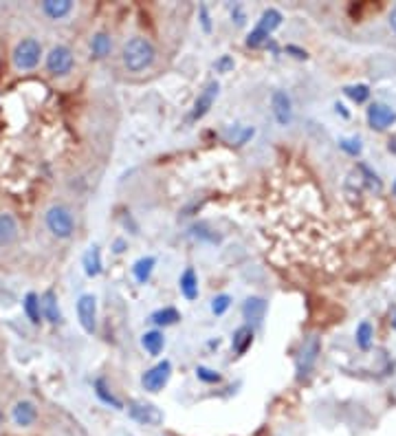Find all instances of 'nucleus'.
<instances>
[{
	"mask_svg": "<svg viewBox=\"0 0 396 436\" xmlns=\"http://www.w3.org/2000/svg\"><path fill=\"white\" fill-rule=\"evenodd\" d=\"M111 51H113V38L108 34L99 31L90 38V57L101 59L106 55H111Z\"/></svg>",
	"mask_w": 396,
	"mask_h": 436,
	"instance_id": "aec40b11",
	"label": "nucleus"
},
{
	"mask_svg": "<svg viewBox=\"0 0 396 436\" xmlns=\"http://www.w3.org/2000/svg\"><path fill=\"white\" fill-rule=\"evenodd\" d=\"M157 59V49L148 38L132 36L121 47V62L130 73H143L148 71Z\"/></svg>",
	"mask_w": 396,
	"mask_h": 436,
	"instance_id": "f257e3e1",
	"label": "nucleus"
},
{
	"mask_svg": "<svg viewBox=\"0 0 396 436\" xmlns=\"http://www.w3.org/2000/svg\"><path fill=\"white\" fill-rule=\"evenodd\" d=\"M196 377L201 381H205V384H218L220 381V374L216 370H211V368H205V366L196 368Z\"/></svg>",
	"mask_w": 396,
	"mask_h": 436,
	"instance_id": "c756f323",
	"label": "nucleus"
},
{
	"mask_svg": "<svg viewBox=\"0 0 396 436\" xmlns=\"http://www.w3.org/2000/svg\"><path fill=\"white\" fill-rule=\"evenodd\" d=\"M78 320L84 328V333L93 335L97 328V300L93 293H84L78 300Z\"/></svg>",
	"mask_w": 396,
	"mask_h": 436,
	"instance_id": "6e6552de",
	"label": "nucleus"
},
{
	"mask_svg": "<svg viewBox=\"0 0 396 436\" xmlns=\"http://www.w3.org/2000/svg\"><path fill=\"white\" fill-rule=\"evenodd\" d=\"M95 393H97V397H99L104 403H108V405H113V408L121 410V401L111 393L108 388H106V381H104V379H97V381H95Z\"/></svg>",
	"mask_w": 396,
	"mask_h": 436,
	"instance_id": "bb28decb",
	"label": "nucleus"
},
{
	"mask_svg": "<svg viewBox=\"0 0 396 436\" xmlns=\"http://www.w3.org/2000/svg\"><path fill=\"white\" fill-rule=\"evenodd\" d=\"M40 304H42V315L47 318L51 324H57L62 320V313H59V307H57V295L53 291H47L42 297H40Z\"/></svg>",
	"mask_w": 396,
	"mask_h": 436,
	"instance_id": "412c9836",
	"label": "nucleus"
},
{
	"mask_svg": "<svg viewBox=\"0 0 396 436\" xmlns=\"http://www.w3.org/2000/svg\"><path fill=\"white\" fill-rule=\"evenodd\" d=\"M319 353H322V342H319L317 335H309L302 342V349L297 355V377H306V374L315 368Z\"/></svg>",
	"mask_w": 396,
	"mask_h": 436,
	"instance_id": "423d86ee",
	"label": "nucleus"
},
{
	"mask_svg": "<svg viewBox=\"0 0 396 436\" xmlns=\"http://www.w3.org/2000/svg\"><path fill=\"white\" fill-rule=\"evenodd\" d=\"M344 93L353 99V101H357V104H363L365 99L370 97V88L365 86V84H353V86H346L344 88Z\"/></svg>",
	"mask_w": 396,
	"mask_h": 436,
	"instance_id": "cd10ccee",
	"label": "nucleus"
},
{
	"mask_svg": "<svg viewBox=\"0 0 396 436\" xmlns=\"http://www.w3.org/2000/svg\"><path fill=\"white\" fill-rule=\"evenodd\" d=\"M44 223H47V230L55 236V238H71L75 232V218L71 214V209L66 205H51L47 209V216H44Z\"/></svg>",
	"mask_w": 396,
	"mask_h": 436,
	"instance_id": "7ed1b4c3",
	"label": "nucleus"
},
{
	"mask_svg": "<svg viewBox=\"0 0 396 436\" xmlns=\"http://www.w3.org/2000/svg\"><path fill=\"white\" fill-rule=\"evenodd\" d=\"M113 251H115V253H124V251H126V240L117 238V240H115V245H113Z\"/></svg>",
	"mask_w": 396,
	"mask_h": 436,
	"instance_id": "c9c22d12",
	"label": "nucleus"
},
{
	"mask_svg": "<svg viewBox=\"0 0 396 436\" xmlns=\"http://www.w3.org/2000/svg\"><path fill=\"white\" fill-rule=\"evenodd\" d=\"M157 267V258H152V255H143V258H139L134 265H132V276L134 280L139 284H146L152 276V272H155Z\"/></svg>",
	"mask_w": 396,
	"mask_h": 436,
	"instance_id": "4be33fe9",
	"label": "nucleus"
},
{
	"mask_svg": "<svg viewBox=\"0 0 396 436\" xmlns=\"http://www.w3.org/2000/svg\"><path fill=\"white\" fill-rule=\"evenodd\" d=\"M339 146H341L344 153L353 155V157L361 155V141H359V139H341V141H339Z\"/></svg>",
	"mask_w": 396,
	"mask_h": 436,
	"instance_id": "7c9ffc66",
	"label": "nucleus"
},
{
	"mask_svg": "<svg viewBox=\"0 0 396 436\" xmlns=\"http://www.w3.org/2000/svg\"><path fill=\"white\" fill-rule=\"evenodd\" d=\"M82 265H84V274L88 278H97L101 274L104 262H101V249H99V245H90L88 247V251L84 253V258H82Z\"/></svg>",
	"mask_w": 396,
	"mask_h": 436,
	"instance_id": "dca6fc26",
	"label": "nucleus"
},
{
	"mask_svg": "<svg viewBox=\"0 0 396 436\" xmlns=\"http://www.w3.org/2000/svg\"><path fill=\"white\" fill-rule=\"evenodd\" d=\"M392 328H394V330H396V313H394V315H392Z\"/></svg>",
	"mask_w": 396,
	"mask_h": 436,
	"instance_id": "4c0bfd02",
	"label": "nucleus"
},
{
	"mask_svg": "<svg viewBox=\"0 0 396 436\" xmlns=\"http://www.w3.org/2000/svg\"><path fill=\"white\" fill-rule=\"evenodd\" d=\"M372 337H374V328H372V324L363 320V322L357 326V333H355L357 346H359L361 351H368L370 346H372Z\"/></svg>",
	"mask_w": 396,
	"mask_h": 436,
	"instance_id": "a878e982",
	"label": "nucleus"
},
{
	"mask_svg": "<svg viewBox=\"0 0 396 436\" xmlns=\"http://www.w3.org/2000/svg\"><path fill=\"white\" fill-rule=\"evenodd\" d=\"M18 220L13 214L9 212H3L0 214V247H9L18 240Z\"/></svg>",
	"mask_w": 396,
	"mask_h": 436,
	"instance_id": "2eb2a0df",
	"label": "nucleus"
},
{
	"mask_svg": "<svg viewBox=\"0 0 396 436\" xmlns=\"http://www.w3.org/2000/svg\"><path fill=\"white\" fill-rule=\"evenodd\" d=\"M0 426H3V412H0Z\"/></svg>",
	"mask_w": 396,
	"mask_h": 436,
	"instance_id": "ea45409f",
	"label": "nucleus"
},
{
	"mask_svg": "<svg viewBox=\"0 0 396 436\" xmlns=\"http://www.w3.org/2000/svg\"><path fill=\"white\" fill-rule=\"evenodd\" d=\"M141 346H143V351H146L148 355L157 357V355H161L163 349H165V337H163L161 330H157V328H155V330H148V333L141 335Z\"/></svg>",
	"mask_w": 396,
	"mask_h": 436,
	"instance_id": "6ab92c4d",
	"label": "nucleus"
},
{
	"mask_svg": "<svg viewBox=\"0 0 396 436\" xmlns=\"http://www.w3.org/2000/svg\"><path fill=\"white\" fill-rule=\"evenodd\" d=\"M267 300L264 297H257V295H251L245 300V304H242V318L247 320L249 326H260L264 315H267Z\"/></svg>",
	"mask_w": 396,
	"mask_h": 436,
	"instance_id": "ddd939ff",
	"label": "nucleus"
},
{
	"mask_svg": "<svg viewBox=\"0 0 396 436\" xmlns=\"http://www.w3.org/2000/svg\"><path fill=\"white\" fill-rule=\"evenodd\" d=\"M218 91H220V84L214 80V82H209L205 88H203V93L196 97L194 101V108H192V122H198V119H203L209 108L214 106V101L218 97Z\"/></svg>",
	"mask_w": 396,
	"mask_h": 436,
	"instance_id": "9b49d317",
	"label": "nucleus"
},
{
	"mask_svg": "<svg viewBox=\"0 0 396 436\" xmlns=\"http://www.w3.org/2000/svg\"><path fill=\"white\" fill-rule=\"evenodd\" d=\"M282 20H284V16H282V13L276 7L264 9L260 20H257V24L253 27V31L247 36V47L249 49H260V47H264V44L269 42V36L282 24Z\"/></svg>",
	"mask_w": 396,
	"mask_h": 436,
	"instance_id": "f03ea898",
	"label": "nucleus"
},
{
	"mask_svg": "<svg viewBox=\"0 0 396 436\" xmlns=\"http://www.w3.org/2000/svg\"><path fill=\"white\" fill-rule=\"evenodd\" d=\"M286 51H288V53H295V57H297V59H306V57H309V55H306V51L295 49V47H286Z\"/></svg>",
	"mask_w": 396,
	"mask_h": 436,
	"instance_id": "e433bc0d",
	"label": "nucleus"
},
{
	"mask_svg": "<svg viewBox=\"0 0 396 436\" xmlns=\"http://www.w3.org/2000/svg\"><path fill=\"white\" fill-rule=\"evenodd\" d=\"M394 122H396V111L392 106H388V104L374 101V104H370V106H368V124H370V128L386 130Z\"/></svg>",
	"mask_w": 396,
	"mask_h": 436,
	"instance_id": "f8f14e48",
	"label": "nucleus"
},
{
	"mask_svg": "<svg viewBox=\"0 0 396 436\" xmlns=\"http://www.w3.org/2000/svg\"><path fill=\"white\" fill-rule=\"evenodd\" d=\"M170 374H172V364L167 362V359H163V362H159L155 368L143 372L141 386L146 393H159V390H163L167 386V381H170Z\"/></svg>",
	"mask_w": 396,
	"mask_h": 436,
	"instance_id": "0eeeda50",
	"label": "nucleus"
},
{
	"mask_svg": "<svg viewBox=\"0 0 396 436\" xmlns=\"http://www.w3.org/2000/svg\"><path fill=\"white\" fill-rule=\"evenodd\" d=\"M22 309H24V315L29 318V322L40 324V320H42V304H40L38 293H27L24 302H22Z\"/></svg>",
	"mask_w": 396,
	"mask_h": 436,
	"instance_id": "393cba45",
	"label": "nucleus"
},
{
	"mask_svg": "<svg viewBox=\"0 0 396 436\" xmlns=\"http://www.w3.org/2000/svg\"><path fill=\"white\" fill-rule=\"evenodd\" d=\"M201 18H203V29L209 34L211 31V22H209V13H207V7L205 5L201 7Z\"/></svg>",
	"mask_w": 396,
	"mask_h": 436,
	"instance_id": "72a5a7b5",
	"label": "nucleus"
},
{
	"mask_svg": "<svg viewBox=\"0 0 396 436\" xmlns=\"http://www.w3.org/2000/svg\"><path fill=\"white\" fill-rule=\"evenodd\" d=\"M42 11H44V16H49L51 20H62L73 11V3L71 0H44Z\"/></svg>",
	"mask_w": 396,
	"mask_h": 436,
	"instance_id": "a211bd4d",
	"label": "nucleus"
},
{
	"mask_svg": "<svg viewBox=\"0 0 396 436\" xmlns=\"http://www.w3.org/2000/svg\"><path fill=\"white\" fill-rule=\"evenodd\" d=\"M392 192H394V197H396V178H394V183H392Z\"/></svg>",
	"mask_w": 396,
	"mask_h": 436,
	"instance_id": "58836bf2",
	"label": "nucleus"
},
{
	"mask_svg": "<svg viewBox=\"0 0 396 436\" xmlns=\"http://www.w3.org/2000/svg\"><path fill=\"white\" fill-rule=\"evenodd\" d=\"M232 18L236 20V24H238V27L245 24L247 16H245V11H242V7H240V5H234V9H232Z\"/></svg>",
	"mask_w": 396,
	"mask_h": 436,
	"instance_id": "473e14b6",
	"label": "nucleus"
},
{
	"mask_svg": "<svg viewBox=\"0 0 396 436\" xmlns=\"http://www.w3.org/2000/svg\"><path fill=\"white\" fill-rule=\"evenodd\" d=\"M13 421H16V426L18 428H29V426H34L36 423V419H38V408H36V403L31 401H18L16 405H13V412H11Z\"/></svg>",
	"mask_w": 396,
	"mask_h": 436,
	"instance_id": "4468645a",
	"label": "nucleus"
},
{
	"mask_svg": "<svg viewBox=\"0 0 396 436\" xmlns=\"http://www.w3.org/2000/svg\"><path fill=\"white\" fill-rule=\"evenodd\" d=\"M13 66L18 71H31L40 64L42 57V44L36 38H22L16 49H13Z\"/></svg>",
	"mask_w": 396,
	"mask_h": 436,
	"instance_id": "20e7f679",
	"label": "nucleus"
},
{
	"mask_svg": "<svg viewBox=\"0 0 396 436\" xmlns=\"http://www.w3.org/2000/svg\"><path fill=\"white\" fill-rule=\"evenodd\" d=\"M178 289H181L183 297L190 300V302H194V300L198 297V276L194 272V267H188L185 272L181 274V278H178Z\"/></svg>",
	"mask_w": 396,
	"mask_h": 436,
	"instance_id": "f3484780",
	"label": "nucleus"
},
{
	"mask_svg": "<svg viewBox=\"0 0 396 436\" xmlns=\"http://www.w3.org/2000/svg\"><path fill=\"white\" fill-rule=\"evenodd\" d=\"M214 69L218 71V73H229L232 69H234V59L229 57V55H220L216 62H214Z\"/></svg>",
	"mask_w": 396,
	"mask_h": 436,
	"instance_id": "2f4dec72",
	"label": "nucleus"
},
{
	"mask_svg": "<svg viewBox=\"0 0 396 436\" xmlns=\"http://www.w3.org/2000/svg\"><path fill=\"white\" fill-rule=\"evenodd\" d=\"M75 66V55L66 44H55L47 55V71L53 78H64Z\"/></svg>",
	"mask_w": 396,
	"mask_h": 436,
	"instance_id": "39448f33",
	"label": "nucleus"
},
{
	"mask_svg": "<svg viewBox=\"0 0 396 436\" xmlns=\"http://www.w3.org/2000/svg\"><path fill=\"white\" fill-rule=\"evenodd\" d=\"M388 24H390V29L396 34V5L390 9V13H388Z\"/></svg>",
	"mask_w": 396,
	"mask_h": 436,
	"instance_id": "f704fd0d",
	"label": "nucleus"
},
{
	"mask_svg": "<svg viewBox=\"0 0 396 436\" xmlns=\"http://www.w3.org/2000/svg\"><path fill=\"white\" fill-rule=\"evenodd\" d=\"M128 414L136 421V423L141 426H150V428H157L163 423V412L157 408V405L152 403H141V401H132L128 405Z\"/></svg>",
	"mask_w": 396,
	"mask_h": 436,
	"instance_id": "1a4fd4ad",
	"label": "nucleus"
},
{
	"mask_svg": "<svg viewBox=\"0 0 396 436\" xmlns=\"http://www.w3.org/2000/svg\"><path fill=\"white\" fill-rule=\"evenodd\" d=\"M229 307H232V297L227 295V293H220V295H216L214 300H211V313H214L216 318L225 315Z\"/></svg>",
	"mask_w": 396,
	"mask_h": 436,
	"instance_id": "c85d7f7f",
	"label": "nucleus"
},
{
	"mask_svg": "<svg viewBox=\"0 0 396 436\" xmlns=\"http://www.w3.org/2000/svg\"><path fill=\"white\" fill-rule=\"evenodd\" d=\"M271 111H273V117H276V122L286 128V126H291L293 122V101L291 97H288L286 91H273L271 95Z\"/></svg>",
	"mask_w": 396,
	"mask_h": 436,
	"instance_id": "9d476101",
	"label": "nucleus"
},
{
	"mask_svg": "<svg viewBox=\"0 0 396 436\" xmlns=\"http://www.w3.org/2000/svg\"><path fill=\"white\" fill-rule=\"evenodd\" d=\"M253 344V328L251 326H240L236 333H234V339H232V349L236 355H245Z\"/></svg>",
	"mask_w": 396,
	"mask_h": 436,
	"instance_id": "5701e85b",
	"label": "nucleus"
},
{
	"mask_svg": "<svg viewBox=\"0 0 396 436\" xmlns=\"http://www.w3.org/2000/svg\"><path fill=\"white\" fill-rule=\"evenodd\" d=\"M181 320V313L174 309V307H165V309H159L150 315V322L155 326H174L176 322Z\"/></svg>",
	"mask_w": 396,
	"mask_h": 436,
	"instance_id": "b1692460",
	"label": "nucleus"
}]
</instances>
